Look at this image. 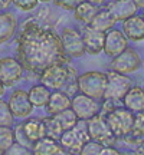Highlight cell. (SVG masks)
I'll list each match as a JSON object with an SVG mask.
<instances>
[{"mask_svg": "<svg viewBox=\"0 0 144 155\" xmlns=\"http://www.w3.org/2000/svg\"><path fill=\"white\" fill-rule=\"evenodd\" d=\"M13 142H15V131L12 129V127L0 125V154H5Z\"/></svg>", "mask_w": 144, "mask_h": 155, "instance_id": "cell-27", "label": "cell"}, {"mask_svg": "<svg viewBox=\"0 0 144 155\" xmlns=\"http://www.w3.org/2000/svg\"><path fill=\"white\" fill-rule=\"evenodd\" d=\"M42 121H43V125H45V137L59 139V137H61V134L63 132V131H62V128L59 127V124H58V121L55 119V116L53 115L46 116Z\"/></svg>", "mask_w": 144, "mask_h": 155, "instance_id": "cell-26", "label": "cell"}, {"mask_svg": "<svg viewBox=\"0 0 144 155\" xmlns=\"http://www.w3.org/2000/svg\"><path fill=\"white\" fill-rule=\"evenodd\" d=\"M133 86V79L127 76V73H120L115 71H110L107 73V86L104 92V99L111 102L122 101L124 95Z\"/></svg>", "mask_w": 144, "mask_h": 155, "instance_id": "cell-6", "label": "cell"}, {"mask_svg": "<svg viewBox=\"0 0 144 155\" xmlns=\"http://www.w3.org/2000/svg\"><path fill=\"white\" fill-rule=\"evenodd\" d=\"M20 125H22V131L25 134V137H26V139L30 144H33L35 141H38V139L45 137L43 121L39 119V118H29Z\"/></svg>", "mask_w": 144, "mask_h": 155, "instance_id": "cell-19", "label": "cell"}, {"mask_svg": "<svg viewBox=\"0 0 144 155\" xmlns=\"http://www.w3.org/2000/svg\"><path fill=\"white\" fill-rule=\"evenodd\" d=\"M133 131L140 135H144V111L137 112V115H134Z\"/></svg>", "mask_w": 144, "mask_h": 155, "instance_id": "cell-31", "label": "cell"}, {"mask_svg": "<svg viewBox=\"0 0 144 155\" xmlns=\"http://www.w3.org/2000/svg\"><path fill=\"white\" fill-rule=\"evenodd\" d=\"M141 66V58L131 48L124 49L121 53L112 58L111 62V71L120 73H133Z\"/></svg>", "mask_w": 144, "mask_h": 155, "instance_id": "cell-10", "label": "cell"}, {"mask_svg": "<svg viewBox=\"0 0 144 155\" xmlns=\"http://www.w3.org/2000/svg\"><path fill=\"white\" fill-rule=\"evenodd\" d=\"M102 147L104 145L100 144V142H97V141H87L85 144L82 145V148H81V154L84 155H98L101 154V150H102Z\"/></svg>", "mask_w": 144, "mask_h": 155, "instance_id": "cell-29", "label": "cell"}, {"mask_svg": "<svg viewBox=\"0 0 144 155\" xmlns=\"http://www.w3.org/2000/svg\"><path fill=\"white\" fill-rule=\"evenodd\" d=\"M128 48V39L120 29H110L105 32L104 39V52L107 56L114 58Z\"/></svg>", "mask_w": 144, "mask_h": 155, "instance_id": "cell-14", "label": "cell"}, {"mask_svg": "<svg viewBox=\"0 0 144 155\" xmlns=\"http://www.w3.org/2000/svg\"><path fill=\"white\" fill-rule=\"evenodd\" d=\"M39 2H50V0H39Z\"/></svg>", "mask_w": 144, "mask_h": 155, "instance_id": "cell-38", "label": "cell"}, {"mask_svg": "<svg viewBox=\"0 0 144 155\" xmlns=\"http://www.w3.org/2000/svg\"><path fill=\"white\" fill-rule=\"evenodd\" d=\"M82 38L85 43V52L88 55H100L104 52V39H105V32H101L98 29L92 28L91 25H85L82 30Z\"/></svg>", "mask_w": 144, "mask_h": 155, "instance_id": "cell-13", "label": "cell"}, {"mask_svg": "<svg viewBox=\"0 0 144 155\" xmlns=\"http://www.w3.org/2000/svg\"><path fill=\"white\" fill-rule=\"evenodd\" d=\"M17 30V19L10 12H0V45L10 40Z\"/></svg>", "mask_w": 144, "mask_h": 155, "instance_id": "cell-17", "label": "cell"}, {"mask_svg": "<svg viewBox=\"0 0 144 155\" xmlns=\"http://www.w3.org/2000/svg\"><path fill=\"white\" fill-rule=\"evenodd\" d=\"M115 19L114 16L111 15V12L107 9V10H98L97 12V15L94 16V19L91 20V26L95 29H98L101 32H107V30H110V29L114 28V25H115Z\"/></svg>", "mask_w": 144, "mask_h": 155, "instance_id": "cell-24", "label": "cell"}, {"mask_svg": "<svg viewBox=\"0 0 144 155\" xmlns=\"http://www.w3.org/2000/svg\"><path fill=\"white\" fill-rule=\"evenodd\" d=\"M87 128H88V134L91 139H94L102 145H114L115 137L111 132L105 118L102 115L97 114L92 118H89L87 121Z\"/></svg>", "mask_w": 144, "mask_h": 155, "instance_id": "cell-8", "label": "cell"}, {"mask_svg": "<svg viewBox=\"0 0 144 155\" xmlns=\"http://www.w3.org/2000/svg\"><path fill=\"white\" fill-rule=\"evenodd\" d=\"M87 2H89V3H92V5H97V6H100L104 3V0H87Z\"/></svg>", "mask_w": 144, "mask_h": 155, "instance_id": "cell-34", "label": "cell"}, {"mask_svg": "<svg viewBox=\"0 0 144 155\" xmlns=\"http://www.w3.org/2000/svg\"><path fill=\"white\" fill-rule=\"evenodd\" d=\"M104 118L115 138H121L133 131L134 114L127 108H112Z\"/></svg>", "mask_w": 144, "mask_h": 155, "instance_id": "cell-4", "label": "cell"}, {"mask_svg": "<svg viewBox=\"0 0 144 155\" xmlns=\"http://www.w3.org/2000/svg\"><path fill=\"white\" fill-rule=\"evenodd\" d=\"M28 94L32 105L40 108V106H46V104H48L50 96V89L48 86H45L43 83H38L29 89Z\"/></svg>", "mask_w": 144, "mask_h": 155, "instance_id": "cell-23", "label": "cell"}, {"mask_svg": "<svg viewBox=\"0 0 144 155\" xmlns=\"http://www.w3.org/2000/svg\"><path fill=\"white\" fill-rule=\"evenodd\" d=\"M71 109L75 112L79 121H88L89 118H92L100 112V105L97 99L91 98L85 94L75 95L71 99Z\"/></svg>", "mask_w": 144, "mask_h": 155, "instance_id": "cell-11", "label": "cell"}, {"mask_svg": "<svg viewBox=\"0 0 144 155\" xmlns=\"http://www.w3.org/2000/svg\"><path fill=\"white\" fill-rule=\"evenodd\" d=\"M134 3L139 9H144V0H134Z\"/></svg>", "mask_w": 144, "mask_h": 155, "instance_id": "cell-33", "label": "cell"}, {"mask_svg": "<svg viewBox=\"0 0 144 155\" xmlns=\"http://www.w3.org/2000/svg\"><path fill=\"white\" fill-rule=\"evenodd\" d=\"M67 108H71V98L67 92H62L56 89L55 92H50L49 101L46 104V111L49 115H56L58 112L63 111Z\"/></svg>", "mask_w": 144, "mask_h": 155, "instance_id": "cell-20", "label": "cell"}, {"mask_svg": "<svg viewBox=\"0 0 144 155\" xmlns=\"http://www.w3.org/2000/svg\"><path fill=\"white\" fill-rule=\"evenodd\" d=\"M7 104L15 118H28L35 108L29 99V94L23 89H15L9 96Z\"/></svg>", "mask_w": 144, "mask_h": 155, "instance_id": "cell-12", "label": "cell"}, {"mask_svg": "<svg viewBox=\"0 0 144 155\" xmlns=\"http://www.w3.org/2000/svg\"><path fill=\"white\" fill-rule=\"evenodd\" d=\"M77 85L81 94H85L94 98L101 99L104 98L107 86V73L100 71H88L77 78Z\"/></svg>", "mask_w": 144, "mask_h": 155, "instance_id": "cell-2", "label": "cell"}, {"mask_svg": "<svg viewBox=\"0 0 144 155\" xmlns=\"http://www.w3.org/2000/svg\"><path fill=\"white\" fill-rule=\"evenodd\" d=\"M15 122V116L12 114L9 104L6 101L0 99V125L3 127H12Z\"/></svg>", "mask_w": 144, "mask_h": 155, "instance_id": "cell-28", "label": "cell"}, {"mask_svg": "<svg viewBox=\"0 0 144 155\" xmlns=\"http://www.w3.org/2000/svg\"><path fill=\"white\" fill-rule=\"evenodd\" d=\"M122 33L128 40L141 42L144 40V19L140 15H133L122 20Z\"/></svg>", "mask_w": 144, "mask_h": 155, "instance_id": "cell-15", "label": "cell"}, {"mask_svg": "<svg viewBox=\"0 0 144 155\" xmlns=\"http://www.w3.org/2000/svg\"><path fill=\"white\" fill-rule=\"evenodd\" d=\"M39 0H12V5L20 12H30L36 9Z\"/></svg>", "mask_w": 144, "mask_h": 155, "instance_id": "cell-30", "label": "cell"}, {"mask_svg": "<svg viewBox=\"0 0 144 155\" xmlns=\"http://www.w3.org/2000/svg\"><path fill=\"white\" fill-rule=\"evenodd\" d=\"M23 71L25 68L22 66L17 58L12 56L0 58V79L6 88L16 85L23 78Z\"/></svg>", "mask_w": 144, "mask_h": 155, "instance_id": "cell-9", "label": "cell"}, {"mask_svg": "<svg viewBox=\"0 0 144 155\" xmlns=\"http://www.w3.org/2000/svg\"><path fill=\"white\" fill-rule=\"evenodd\" d=\"M98 12V6L92 5L87 0H82L79 5L74 9V15H75V19L78 22L84 23V25H89L91 20L94 19V16Z\"/></svg>", "mask_w": 144, "mask_h": 155, "instance_id": "cell-22", "label": "cell"}, {"mask_svg": "<svg viewBox=\"0 0 144 155\" xmlns=\"http://www.w3.org/2000/svg\"><path fill=\"white\" fill-rule=\"evenodd\" d=\"M89 139L88 128H87V121L79 122L78 119L77 125L71 129H67L61 134L59 137V144L63 148V151L68 152H79L81 154V148L82 145Z\"/></svg>", "mask_w": 144, "mask_h": 155, "instance_id": "cell-5", "label": "cell"}, {"mask_svg": "<svg viewBox=\"0 0 144 155\" xmlns=\"http://www.w3.org/2000/svg\"><path fill=\"white\" fill-rule=\"evenodd\" d=\"M74 73H77L74 68L65 65L63 62H58L46 66L38 75V78L40 79V83H43L49 89H61L67 85L68 79Z\"/></svg>", "mask_w": 144, "mask_h": 155, "instance_id": "cell-3", "label": "cell"}, {"mask_svg": "<svg viewBox=\"0 0 144 155\" xmlns=\"http://www.w3.org/2000/svg\"><path fill=\"white\" fill-rule=\"evenodd\" d=\"M16 53L22 66L36 76L52 63H65L68 58L62 48L61 36L35 20H28L23 25L16 40Z\"/></svg>", "mask_w": 144, "mask_h": 155, "instance_id": "cell-1", "label": "cell"}, {"mask_svg": "<svg viewBox=\"0 0 144 155\" xmlns=\"http://www.w3.org/2000/svg\"><path fill=\"white\" fill-rule=\"evenodd\" d=\"M137 9L139 7L135 6L134 0H112L111 5L108 6V10L111 12V15L117 22L125 20L127 17L135 15Z\"/></svg>", "mask_w": 144, "mask_h": 155, "instance_id": "cell-16", "label": "cell"}, {"mask_svg": "<svg viewBox=\"0 0 144 155\" xmlns=\"http://www.w3.org/2000/svg\"><path fill=\"white\" fill-rule=\"evenodd\" d=\"M111 2H112V0H111Z\"/></svg>", "mask_w": 144, "mask_h": 155, "instance_id": "cell-40", "label": "cell"}, {"mask_svg": "<svg viewBox=\"0 0 144 155\" xmlns=\"http://www.w3.org/2000/svg\"><path fill=\"white\" fill-rule=\"evenodd\" d=\"M53 116H55V119L58 121L59 127L62 128V131H67V129L74 128L78 122V116L75 115V112L72 111L71 108H67V109H63V111L58 112V114Z\"/></svg>", "mask_w": 144, "mask_h": 155, "instance_id": "cell-25", "label": "cell"}, {"mask_svg": "<svg viewBox=\"0 0 144 155\" xmlns=\"http://www.w3.org/2000/svg\"><path fill=\"white\" fill-rule=\"evenodd\" d=\"M143 89H144V88H143Z\"/></svg>", "mask_w": 144, "mask_h": 155, "instance_id": "cell-41", "label": "cell"}, {"mask_svg": "<svg viewBox=\"0 0 144 155\" xmlns=\"http://www.w3.org/2000/svg\"><path fill=\"white\" fill-rule=\"evenodd\" d=\"M124 108H127L133 114L144 111V89L141 86H131L122 98Z\"/></svg>", "mask_w": 144, "mask_h": 155, "instance_id": "cell-18", "label": "cell"}, {"mask_svg": "<svg viewBox=\"0 0 144 155\" xmlns=\"http://www.w3.org/2000/svg\"><path fill=\"white\" fill-rule=\"evenodd\" d=\"M33 154L36 155H53V154H63V148L61 144L56 142L55 138L43 137L33 142Z\"/></svg>", "mask_w": 144, "mask_h": 155, "instance_id": "cell-21", "label": "cell"}, {"mask_svg": "<svg viewBox=\"0 0 144 155\" xmlns=\"http://www.w3.org/2000/svg\"><path fill=\"white\" fill-rule=\"evenodd\" d=\"M82 0H55L56 6H59L61 9H65V10H74Z\"/></svg>", "mask_w": 144, "mask_h": 155, "instance_id": "cell-32", "label": "cell"}, {"mask_svg": "<svg viewBox=\"0 0 144 155\" xmlns=\"http://www.w3.org/2000/svg\"><path fill=\"white\" fill-rule=\"evenodd\" d=\"M141 16H143V19H144V12H143V15H141Z\"/></svg>", "mask_w": 144, "mask_h": 155, "instance_id": "cell-39", "label": "cell"}, {"mask_svg": "<svg viewBox=\"0 0 144 155\" xmlns=\"http://www.w3.org/2000/svg\"><path fill=\"white\" fill-rule=\"evenodd\" d=\"M61 43L63 52L68 58H81L85 52V43H84L82 32L74 28H65L61 33Z\"/></svg>", "mask_w": 144, "mask_h": 155, "instance_id": "cell-7", "label": "cell"}, {"mask_svg": "<svg viewBox=\"0 0 144 155\" xmlns=\"http://www.w3.org/2000/svg\"><path fill=\"white\" fill-rule=\"evenodd\" d=\"M2 2V5H3V7H7V6L12 3V0H0Z\"/></svg>", "mask_w": 144, "mask_h": 155, "instance_id": "cell-36", "label": "cell"}, {"mask_svg": "<svg viewBox=\"0 0 144 155\" xmlns=\"http://www.w3.org/2000/svg\"><path fill=\"white\" fill-rule=\"evenodd\" d=\"M6 91V86L3 85V82H2V79H0V96H3V94H5Z\"/></svg>", "mask_w": 144, "mask_h": 155, "instance_id": "cell-35", "label": "cell"}, {"mask_svg": "<svg viewBox=\"0 0 144 155\" xmlns=\"http://www.w3.org/2000/svg\"><path fill=\"white\" fill-rule=\"evenodd\" d=\"M2 9H3V5H2V2H0V12H2Z\"/></svg>", "mask_w": 144, "mask_h": 155, "instance_id": "cell-37", "label": "cell"}]
</instances>
